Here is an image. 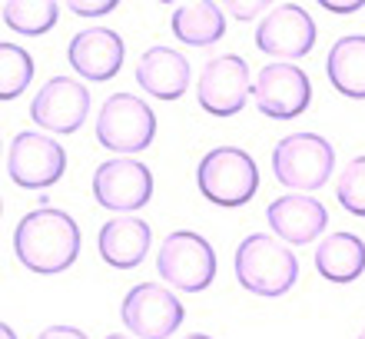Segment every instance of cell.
Listing matches in <instances>:
<instances>
[{
	"mask_svg": "<svg viewBox=\"0 0 365 339\" xmlns=\"http://www.w3.org/2000/svg\"><path fill=\"white\" fill-rule=\"evenodd\" d=\"M322 7H326L329 14H359L365 4L362 0H322Z\"/></svg>",
	"mask_w": 365,
	"mask_h": 339,
	"instance_id": "4316f807",
	"label": "cell"
},
{
	"mask_svg": "<svg viewBox=\"0 0 365 339\" xmlns=\"http://www.w3.org/2000/svg\"><path fill=\"white\" fill-rule=\"evenodd\" d=\"M222 14H230L236 20H252L259 14H269V4L266 0H252V4H222Z\"/></svg>",
	"mask_w": 365,
	"mask_h": 339,
	"instance_id": "cb8c5ba5",
	"label": "cell"
},
{
	"mask_svg": "<svg viewBox=\"0 0 365 339\" xmlns=\"http://www.w3.org/2000/svg\"><path fill=\"white\" fill-rule=\"evenodd\" d=\"M37 339H90L83 330L77 326H67V323H57V326H47V330L40 333Z\"/></svg>",
	"mask_w": 365,
	"mask_h": 339,
	"instance_id": "484cf974",
	"label": "cell"
},
{
	"mask_svg": "<svg viewBox=\"0 0 365 339\" xmlns=\"http://www.w3.org/2000/svg\"><path fill=\"white\" fill-rule=\"evenodd\" d=\"M14 253L30 273L40 276L70 270L80 256L77 220L67 210H53V206L30 210L14 230Z\"/></svg>",
	"mask_w": 365,
	"mask_h": 339,
	"instance_id": "6da1fadb",
	"label": "cell"
},
{
	"mask_svg": "<svg viewBox=\"0 0 365 339\" xmlns=\"http://www.w3.org/2000/svg\"><path fill=\"white\" fill-rule=\"evenodd\" d=\"M90 116V90L73 77H50L30 100V120L47 133H77Z\"/></svg>",
	"mask_w": 365,
	"mask_h": 339,
	"instance_id": "7c38bea8",
	"label": "cell"
},
{
	"mask_svg": "<svg viewBox=\"0 0 365 339\" xmlns=\"http://www.w3.org/2000/svg\"><path fill=\"white\" fill-rule=\"evenodd\" d=\"M156 113L136 93H113L96 113V143L113 153H140L153 143Z\"/></svg>",
	"mask_w": 365,
	"mask_h": 339,
	"instance_id": "5b68a950",
	"label": "cell"
},
{
	"mask_svg": "<svg viewBox=\"0 0 365 339\" xmlns=\"http://www.w3.org/2000/svg\"><path fill=\"white\" fill-rule=\"evenodd\" d=\"M266 220H269L272 236H279L289 246H306L326 233L329 210L312 193H282L269 203Z\"/></svg>",
	"mask_w": 365,
	"mask_h": 339,
	"instance_id": "5bb4252c",
	"label": "cell"
},
{
	"mask_svg": "<svg viewBox=\"0 0 365 339\" xmlns=\"http://www.w3.org/2000/svg\"><path fill=\"white\" fill-rule=\"evenodd\" d=\"M156 273L180 293H202L216 280V250L200 233L176 230L156 253Z\"/></svg>",
	"mask_w": 365,
	"mask_h": 339,
	"instance_id": "8992f818",
	"label": "cell"
},
{
	"mask_svg": "<svg viewBox=\"0 0 365 339\" xmlns=\"http://www.w3.org/2000/svg\"><path fill=\"white\" fill-rule=\"evenodd\" d=\"M150 243H153V230L143 216H113L100 226L96 250H100L103 263L116 266V270H133L146 260Z\"/></svg>",
	"mask_w": 365,
	"mask_h": 339,
	"instance_id": "e0dca14e",
	"label": "cell"
},
{
	"mask_svg": "<svg viewBox=\"0 0 365 339\" xmlns=\"http://www.w3.org/2000/svg\"><path fill=\"white\" fill-rule=\"evenodd\" d=\"M77 17H103V14H110V10L116 7V0H93V4H87V0H70L67 4Z\"/></svg>",
	"mask_w": 365,
	"mask_h": 339,
	"instance_id": "d4e9b609",
	"label": "cell"
},
{
	"mask_svg": "<svg viewBox=\"0 0 365 339\" xmlns=\"http://www.w3.org/2000/svg\"><path fill=\"white\" fill-rule=\"evenodd\" d=\"M173 34L190 47H212L226 34V14L220 4H180L173 10Z\"/></svg>",
	"mask_w": 365,
	"mask_h": 339,
	"instance_id": "ffe728a7",
	"label": "cell"
},
{
	"mask_svg": "<svg viewBox=\"0 0 365 339\" xmlns=\"http://www.w3.org/2000/svg\"><path fill=\"white\" fill-rule=\"evenodd\" d=\"M7 173L20 190H47L67 173V150L53 136L20 130L10 140Z\"/></svg>",
	"mask_w": 365,
	"mask_h": 339,
	"instance_id": "ba28073f",
	"label": "cell"
},
{
	"mask_svg": "<svg viewBox=\"0 0 365 339\" xmlns=\"http://www.w3.org/2000/svg\"><path fill=\"white\" fill-rule=\"evenodd\" d=\"M336 150L319 133H289L272 146V173L292 193H312L329 183Z\"/></svg>",
	"mask_w": 365,
	"mask_h": 339,
	"instance_id": "277c9868",
	"label": "cell"
},
{
	"mask_svg": "<svg viewBox=\"0 0 365 339\" xmlns=\"http://www.w3.org/2000/svg\"><path fill=\"white\" fill-rule=\"evenodd\" d=\"M93 196L110 213H136L153 196V173L136 156H113L96 166Z\"/></svg>",
	"mask_w": 365,
	"mask_h": 339,
	"instance_id": "30bf717a",
	"label": "cell"
},
{
	"mask_svg": "<svg viewBox=\"0 0 365 339\" xmlns=\"http://www.w3.org/2000/svg\"><path fill=\"white\" fill-rule=\"evenodd\" d=\"M339 203L352 216H365V156H352L336 183Z\"/></svg>",
	"mask_w": 365,
	"mask_h": 339,
	"instance_id": "603a6c76",
	"label": "cell"
},
{
	"mask_svg": "<svg viewBox=\"0 0 365 339\" xmlns=\"http://www.w3.org/2000/svg\"><path fill=\"white\" fill-rule=\"evenodd\" d=\"M182 339H212V336H206V333H192V336H182Z\"/></svg>",
	"mask_w": 365,
	"mask_h": 339,
	"instance_id": "f1b7e54d",
	"label": "cell"
},
{
	"mask_svg": "<svg viewBox=\"0 0 365 339\" xmlns=\"http://www.w3.org/2000/svg\"><path fill=\"white\" fill-rule=\"evenodd\" d=\"M70 67L90 84H106L123 67V37L110 27H90L73 34L67 47Z\"/></svg>",
	"mask_w": 365,
	"mask_h": 339,
	"instance_id": "9a60e30c",
	"label": "cell"
},
{
	"mask_svg": "<svg viewBox=\"0 0 365 339\" xmlns=\"http://www.w3.org/2000/svg\"><path fill=\"white\" fill-rule=\"evenodd\" d=\"M356 339H365V330H362V333H359V336H356Z\"/></svg>",
	"mask_w": 365,
	"mask_h": 339,
	"instance_id": "4dcf8cb0",
	"label": "cell"
},
{
	"mask_svg": "<svg viewBox=\"0 0 365 339\" xmlns=\"http://www.w3.org/2000/svg\"><path fill=\"white\" fill-rule=\"evenodd\" d=\"M120 316L136 339H170L182 326L186 310L180 296H173V290L163 283H136L123 296Z\"/></svg>",
	"mask_w": 365,
	"mask_h": 339,
	"instance_id": "52a82bcc",
	"label": "cell"
},
{
	"mask_svg": "<svg viewBox=\"0 0 365 339\" xmlns=\"http://www.w3.org/2000/svg\"><path fill=\"white\" fill-rule=\"evenodd\" d=\"M326 77L342 97L365 100V34H346L329 47Z\"/></svg>",
	"mask_w": 365,
	"mask_h": 339,
	"instance_id": "d6986e66",
	"label": "cell"
},
{
	"mask_svg": "<svg viewBox=\"0 0 365 339\" xmlns=\"http://www.w3.org/2000/svg\"><path fill=\"white\" fill-rule=\"evenodd\" d=\"M252 100L262 116L272 120H292V116L306 113L309 100H312V80L296 64H266L252 80Z\"/></svg>",
	"mask_w": 365,
	"mask_h": 339,
	"instance_id": "8fae6325",
	"label": "cell"
},
{
	"mask_svg": "<svg viewBox=\"0 0 365 339\" xmlns=\"http://www.w3.org/2000/svg\"><path fill=\"white\" fill-rule=\"evenodd\" d=\"M316 270L329 283H356L365 273V240L356 233H329L316 246Z\"/></svg>",
	"mask_w": 365,
	"mask_h": 339,
	"instance_id": "ac0fdd59",
	"label": "cell"
},
{
	"mask_svg": "<svg viewBox=\"0 0 365 339\" xmlns=\"http://www.w3.org/2000/svg\"><path fill=\"white\" fill-rule=\"evenodd\" d=\"M256 47L266 57H279L282 64H292L316 47V20L299 4H276L256 30Z\"/></svg>",
	"mask_w": 365,
	"mask_h": 339,
	"instance_id": "4fadbf2b",
	"label": "cell"
},
{
	"mask_svg": "<svg viewBox=\"0 0 365 339\" xmlns=\"http://www.w3.org/2000/svg\"><path fill=\"white\" fill-rule=\"evenodd\" d=\"M0 339H17V333H14L7 323H4V326H0Z\"/></svg>",
	"mask_w": 365,
	"mask_h": 339,
	"instance_id": "83f0119b",
	"label": "cell"
},
{
	"mask_svg": "<svg viewBox=\"0 0 365 339\" xmlns=\"http://www.w3.org/2000/svg\"><path fill=\"white\" fill-rule=\"evenodd\" d=\"M60 17V7L53 0H7L4 4V24L24 37H43L53 30Z\"/></svg>",
	"mask_w": 365,
	"mask_h": 339,
	"instance_id": "44dd1931",
	"label": "cell"
},
{
	"mask_svg": "<svg viewBox=\"0 0 365 339\" xmlns=\"http://www.w3.org/2000/svg\"><path fill=\"white\" fill-rule=\"evenodd\" d=\"M106 339H130V336H123V333H110Z\"/></svg>",
	"mask_w": 365,
	"mask_h": 339,
	"instance_id": "f546056e",
	"label": "cell"
},
{
	"mask_svg": "<svg viewBox=\"0 0 365 339\" xmlns=\"http://www.w3.org/2000/svg\"><path fill=\"white\" fill-rule=\"evenodd\" d=\"M34 80V60L17 44H0V100L20 97Z\"/></svg>",
	"mask_w": 365,
	"mask_h": 339,
	"instance_id": "7402d4cb",
	"label": "cell"
},
{
	"mask_svg": "<svg viewBox=\"0 0 365 339\" xmlns=\"http://www.w3.org/2000/svg\"><path fill=\"white\" fill-rule=\"evenodd\" d=\"M190 60L173 47H150L136 60V84L156 100H180L190 90Z\"/></svg>",
	"mask_w": 365,
	"mask_h": 339,
	"instance_id": "2e32d148",
	"label": "cell"
},
{
	"mask_svg": "<svg viewBox=\"0 0 365 339\" xmlns=\"http://www.w3.org/2000/svg\"><path fill=\"white\" fill-rule=\"evenodd\" d=\"M232 266H236V280L242 290H250L252 296H266V300L286 296L299 280V260L292 246L272 233H250L236 246Z\"/></svg>",
	"mask_w": 365,
	"mask_h": 339,
	"instance_id": "7a4b0ae2",
	"label": "cell"
},
{
	"mask_svg": "<svg viewBox=\"0 0 365 339\" xmlns=\"http://www.w3.org/2000/svg\"><path fill=\"white\" fill-rule=\"evenodd\" d=\"M252 93L250 64L240 54L210 57L196 77V100L210 116H236Z\"/></svg>",
	"mask_w": 365,
	"mask_h": 339,
	"instance_id": "9c48e42d",
	"label": "cell"
},
{
	"mask_svg": "<svg viewBox=\"0 0 365 339\" xmlns=\"http://www.w3.org/2000/svg\"><path fill=\"white\" fill-rule=\"evenodd\" d=\"M200 193L216 206H246L259 190V166L242 146H216L196 166Z\"/></svg>",
	"mask_w": 365,
	"mask_h": 339,
	"instance_id": "3957f363",
	"label": "cell"
}]
</instances>
